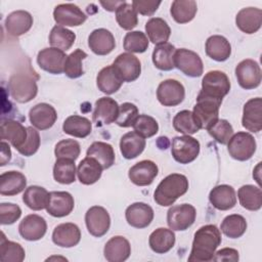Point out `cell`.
Masks as SVG:
<instances>
[{
    "instance_id": "ee69618b",
    "label": "cell",
    "mask_w": 262,
    "mask_h": 262,
    "mask_svg": "<svg viewBox=\"0 0 262 262\" xmlns=\"http://www.w3.org/2000/svg\"><path fill=\"white\" fill-rule=\"evenodd\" d=\"M76 40V34L62 26H54L49 34V44L51 47L62 51L69 50Z\"/></svg>"
},
{
    "instance_id": "8fae6325",
    "label": "cell",
    "mask_w": 262,
    "mask_h": 262,
    "mask_svg": "<svg viewBox=\"0 0 262 262\" xmlns=\"http://www.w3.org/2000/svg\"><path fill=\"white\" fill-rule=\"evenodd\" d=\"M185 96L183 85L174 79L161 82L157 89V98L164 106H176L180 104Z\"/></svg>"
},
{
    "instance_id": "7bdbcfd3",
    "label": "cell",
    "mask_w": 262,
    "mask_h": 262,
    "mask_svg": "<svg viewBox=\"0 0 262 262\" xmlns=\"http://www.w3.org/2000/svg\"><path fill=\"white\" fill-rule=\"evenodd\" d=\"M75 160L68 158L56 159L53 166L54 180L61 184H71L76 180Z\"/></svg>"
},
{
    "instance_id": "d6986e66",
    "label": "cell",
    "mask_w": 262,
    "mask_h": 262,
    "mask_svg": "<svg viewBox=\"0 0 262 262\" xmlns=\"http://www.w3.org/2000/svg\"><path fill=\"white\" fill-rule=\"evenodd\" d=\"M159 168L150 160H143L133 165L128 172V177L132 183L138 186L150 185L157 177Z\"/></svg>"
},
{
    "instance_id": "603a6c76",
    "label": "cell",
    "mask_w": 262,
    "mask_h": 262,
    "mask_svg": "<svg viewBox=\"0 0 262 262\" xmlns=\"http://www.w3.org/2000/svg\"><path fill=\"white\" fill-rule=\"evenodd\" d=\"M80 228L77 224L72 222L58 224L52 232V242L61 248L75 247L80 243Z\"/></svg>"
},
{
    "instance_id": "74e56055",
    "label": "cell",
    "mask_w": 262,
    "mask_h": 262,
    "mask_svg": "<svg viewBox=\"0 0 262 262\" xmlns=\"http://www.w3.org/2000/svg\"><path fill=\"white\" fill-rule=\"evenodd\" d=\"M62 130L66 134L71 136L77 138H85L91 133L92 124L90 120L85 117L73 115L64 120Z\"/></svg>"
},
{
    "instance_id": "1f68e13d",
    "label": "cell",
    "mask_w": 262,
    "mask_h": 262,
    "mask_svg": "<svg viewBox=\"0 0 262 262\" xmlns=\"http://www.w3.org/2000/svg\"><path fill=\"white\" fill-rule=\"evenodd\" d=\"M27 186L26 176L18 171H7L0 176V193L2 195H15L25 190Z\"/></svg>"
},
{
    "instance_id": "44dd1931",
    "label": "cell",
    "mask_w": 262,
    "mask_h": 262,
    "mask_svg": "<svg viewBox=\"0 0 262 262\" xmlns=\"http://www.w3.org/2000/svg\"><path fill=\"white\" fill-rule=\"evenodd\" d=\"M125 217L128 224L135 228L147 227L154 219L152 208L141 202L133 203L125 211Z\"/></svg>"
},
{
    "instance_id": "c3c4849f",
    "label": "cell",
    "mask_w": 262,
    "mask_h": 262,
    "mask_svg": "<svg viewBox=\"0 0 262 262\" xmlns=\"http://www.w3.org/2000/svg\"><path fill=\"white\" fill-rule=\"evenodd\" d=\"M173 127L177 132L184 135H191L200 130L193 119L192 112L187 110L180 111L175 115L173 118Z\"/></svg>"
},
{
    "instance_id": "ffe728a7",
    "label": "cell",
    "mask_w": 262,
    "mask_h": 262,
    "mask_svg": "<svg viewBox=\"0 0 262 262\" xmlns=\"http://www.w3.org/2000/svg\"><path fill=\"white\" fill-rule=\"evenodd\" d=\"M75 201L73 195L68 191H51L46 206V211L53 217H64L74 210Z\"/></svg>"
},
{
    "instance_id": "30bf717a",
    "label": "cell",
    "mask_w": 262,
    "mask_h": 262,
    "mask_svg": "<svg viewBox=\"0 0 262 262\" xmlns=\"http://www.w3.org/2000/svg\"><path fill=\"white\" fill-rule=\"evenodd\" d=\"M235 76L239 86L246 90L257 88L262 79L260 66L251 58L244 59L237 63L235 67Z\"/></svg>"
},
{
    "instance_id": "d590c367",
    "label": "cell",
    "mask_w": 262,
    "mask_h": 262,
    "mask_svg": "<svg viewBox=\"0 0 262 262\" xmlns=\"http://www.w3.org/2000/svg\"><path fill=\"white\" fill-rule=\"evenodd\" d=\"M145 32L148 40L156 44L167 43L171 35V29L167 21L161 17H151L145 24Z\"/></svg>"
},
{
    "instance_id": "4fadbf2b",
    "label": "cell",
    "mask_w": 262,
    "mask_h": 262,
    "mask_svg": "<svg viewBox=\"0 0 262 262\" xmlns=\"http://www.w3.org/2000/svg\"><path fill=\"white\" fill-rule=\"evenodd\" d=\"M67 56L64 51L58 48L47 47L38 52L37 62L43 71L57 75L63 72Z\"/></svg>"
},
{
    "instance_id": "6125c7cd",
    "label": "cell",
    "mask_w": 262,
    "mask_h": 262,
    "mask_svg": "<svg viewBox=\"0 0 262 262\" xmlns=\"http://www.w3.org/2000/svg\"><path fill=\"white\" fill-rule=\"evenodd\" d=\"M125 1H100V4L107 11H116Z\"/></svg>"
},
{
    "instance_id": "d4e9b609",
    "label": "cell",
    "mask_w": 262,
    "mask_h": 262,
    "mask_svg": "<svg viewBox=\"0 0 262 262\" xmlns=\"http://www.w3.org/2000/svg\"><path fill=\"white\" fill-rule=\"evenodd\" d=\"M88 46L97 55L110 54L116 47L115 37L106 29H96L88 37Z\"/></svg>"
},
{
    "instance_id": "db71d44e",
    "label": "cell",
    "mask_w": 262,
    "mask_h": 262,
    "mask_svg": "<svg viewBox=\"0 0 262 262\" xmlns=\"http://www.w3.org/2000/svg\"><path fill=\"white\" fill-rule=\"evenodd\" d=\"M81 148L77 140L74 139H62L58 141L54 148V155L56 159L68 158L72 160H77L80 156Z\"/></svg>"
},
{
    "instance_id": "52a82bcc",
    "label": "cell",
    "mask_w": 262,
    "mask_h": 262,
    "mask_svg": "<svg viewBox=\"0 0 262 262\" xmlns=\"http://www.w3.org/2000/svg\"><path fill=\"white\" fill-rule=\"evenodd\" d=\"M256 140L248 132H237L227 142V150L231 158L237 161L250 160L256 151Z\"/></svg>"
},
{
    "instance_id": "f1b7e54d",
    "label": "cell",
    "mask_w": 262,
    "mask_h": 262,
    "mask_svg": "<svg viewBox=\"0 0 262 262\" xmlns=\"http://www.w3.org/2000/svg\"><path fill=\"white\" fill-rule=\"evenodd\" d=\"M28 138V128L15 120H6L1 124V139L7 140L18 149Z\"/></svg>"
},
{
    "instance_id": "9c48e42d",
    "label": "cell",
    "mask_w": 262,
    "mask_h": 262,
    "mask_svg": "<svg viewBox=\"0 0 262 262\" xmlns=\"http://www.w3.org/2000/svg\"><path fill=\"white\" fill-rule=\"evenodd\" d=\"M174 67L188 77H200L204 71L203 61L198 53L186 48L176 49L174 52Z\"/></svg>"
},
{
    "instance_id": "277c9868",
    "label": "cell",
    "mask_w": 262,
    "mask_h": 262,
    "mask_svg": "<svg viewBox=\"0 0 262 262\" xmlns=\"http://www.w3.org/2000/svg\"><path fill=\"white\" fill-rule=\"evenodd\" d=\"M221 103L222 100L204 96L199 93L196 103L193 106L192 116L200 129L208 130L218 121Z\"/></svg>"
},
{
    "instance_id": "7c38bea8",
    "label": "cell",
    "mask_w": 262,
    "mask_h": 262,
    "mask_svg": "<svg viewBox=\"0 0 262 262\" xmlns=\"http://www.w3.org/2000/svg\"><path fill=\"white\" fill-rule=\"evenodd\" d=\"M85 223L87 230L91 235L100 237L108 231L111 217L103 207L93 206L89 208L85 214Z\"/></svg>"
},
{
    "instance_id": "836d02e7",
    "label": "cell",
    "mask_w": 262,
    "mask_h": 262,
    "mask_svg": "<svg viewBox=\"0 0 262 262\" xmlns=\"http://www.w3.org/2000/svg\"><path fill=\"white\" fill-rule=\"evenodd\" d=\"M145 139L135 131L128 132L121 137L120 151L122 156L127 160L137 158L144 150Z\"/></svg>"
},
{
    "instance_id": "b9f144b4",
    "label": "cell",
    "mask_w": 262,
    "mask_h": 262,
    "mask_svg": "<svg viewBox=\"0 0 262 262\" xmlns=\"http://www.w3.org/2000/svg\"><path fill=\"white\" fill-rule=\"evenodd\" d=\"M49 199V192L42 186L31 185L26 188L23 202L25 205L34 211H40L46 209Z\"/></svg>"
},
{
    "instance_id": "8d00e7d4",
    "label": "cell",
    "mask_w": 262,
    "mask_h": 262,
    "mask_svg": "<svg viewBox=\"0 0 262 262\" xmlns=\"http://www.w3.org/2000/svg\"><path fill=\"white\" fill-rule=\"evenodd\" d=\"M237 198L241 206L249 211H258L262 207V191L258 186L243 185L237 190Z\"/></svg>"
},
{
    "instance_id": "83f0119b",
    "label": "cell",
    "mask_w": 262,
    "mask_h": 262,
    "mask_svg": "<svg viewBox=\"0 0 262 262\" xmlns=\"http://www.w3.org/2000/svg\"><path fill=\"white\" fill-rule=\"evenodd\" d=\"M209 201L217 210L227 211L232 209L236 204L235 190L227 184L217 185L210 191Z\"/></svg>"
},
{
    "instance_id": "e575fe53",
    "label": "cell",
    "mask_w": 262,
    "mask_h": 262,
    "mask_svg": "<svg viewBox=\"0 0 262 262\" xmlns=\"http://www.w3.org/2000/svg\"><path fill=\"white\" fill-rule=\"evenodd\" d=\"M206 54L216 61H225L231 54L229 41L220 35H213L206 41Z\"/></svg>"
},
{
    "instance_id": "ab89813d",
    "label": "cell",
    "mask_w": 262,
    "mask_h": 262,
    "mask_svg": "<svg viewBox=\"0 0 262 262\" xmlns=\"http://www.w3.org/2000/svg\"><path fill=\"white\" fill-rule=\"evenodd\" d=\"M198 11L196 2L193 0H175L171 4L170 13L178 24H186L193 19Z\"/></svg>"
},
{
    "instance_id": "d6a6232c",
    "label": "cell",
    "mask_w": 262,
    "mask_h": 262,
    "mask_svg": "<svg viewBox=\"0 0 262 262\" xmlns=\"http://www.w3.org/2000/svg\"><path fill=\"white\" fill-rule=\"evenodd\" d=\"M175 241V233L171 228L159 227L150 233L148 245L155 253L165 254L174 247Z\"/></svg>"
},
{
    "instance_id": "5bb4252c",
    "label": "cell",
    "mask_w": 262,
    "mask_h": 262,
    "mask_svg": "<svg viewBox=\"0 0 262 262\" xmlns=\"http://www.w3.org/2000/svg\"><path fill=\"white\" fill-rule=\"evenodd\" d=\"M53 17L55 23L62 27H78L87 19V15L73 3H62L55 6Z\"/></svg>"
},
{
    "instance_id": "91938a15",
    "label": "cell",
    "mask_w": 262,
    "mask_h": 262,
    "mask_svg": "<svg viewBox=\"0 0 262 262\" xmlns=\"http://www.w3.org/2000/svg\"><path fill=\"white\" fill-rule=\"evenodd\" d=\"M238 252L232 248H223L214 254L213 261H238Z\"/></svg>"
},
{
    "instance_id": "6f0895ef",
    "label": "cell",
    "mask_w": 262,
    "mask_h": 262,
    "mask_svg": "<svg viewBox=\"0 0 262 262\" xmlns=\"http://www.w3.org/2000/svg\"><path fill=\"white\" fill-rule=\"evenodd\" d=\"M21 215V209L18 205L12 203L0 204V223L2 225L13 224L19 219Z\"/></svg>"
},
{
    "instance_id": "11a10c76",
    "label": "cell",
    "mask_w": 262,
    "mask_h": 262,
    "mask_svg": "<svg viewBox=\"0 0 262 262\" xmlns=\"http://www.w3.org/2000/svg\"><path fill=\"white\" fill-rule=\"evenodd\" d=\"M138 108L131 102H124L120 105L119 115L116 120V124L123 128L132 127L138 118Z\"/></svg>"
},
{
    "instance_id": "f546056e",
    "label": "cell",
    "mask_w": 262,
    "mask_h": 262,
    "mask_svg": "<svg viewBox=\"0 0 262 262\" xmlns=\"http://www.w3.org/2000/svg\"><path fill=\"white\" fill-rule=\"evenodd\" d=\"M102 170L103 168L97 160L86 157L78 165L77 176L82 184L91 185L100 179Z\"/></svg>"
},
{
    "instance_id": "f5cc1de1",
    "label": "cell",
    "mask_w": 262,
    "mask_h": 262,
    "mask_svg": "<svg viewBox=\"0 0 262 262\" xmlns=\"http://www.w3.org/2000/svg\"><path fill=\"white\" fill-rule=\"evenodd\" d=\"M208 132L217 142L221 144H227L233 135V128L228 121L224 119H218V121L208 129Z\"/></svg>"
},
{
    "instance_id": "680465c9",
    "label": "cell",
    "mask_w": 262,
    "mask_h": 262,
    "mask_svg": "<svg viewBox=\"0 0 262 262\" xmlns=\"http://www.w3.org/2000/svg\"><path fill=\"white\" fill-rule=\"evenodd\" d=\"M131 4L137 13L150 16L158 10L159 6L161 5V1L134 0V1H132Z\"/></svg>"
},
{
    "instance_id": "4dcf8cb0",
    "label": "cell",
    "mask_w": 262,
    "mask_h": 262,
    "mask_svg": "<svg viewBox=\"0 0 262 262\" xmlns=\"http://www.w3.org/2000/svg\"><path fill=\"white\" fill-rule=\"evenodd\" d=\"M123 82L124 81L113 64L101 69L96 77L97 88L105 94L117 92L121 88Z\"/></svg>"
},
{
    "instance_id": "7402d4cb",
    "label": "cell",
    "mask_w": 262,
    "mask_h": 262,
    "mask_svg": "<svg viewBox=\"0 0 262 262\" xmlns=\"http://www.w3.org/2000/svg\"><path fill=\"white\" fill-rule=\"evenodd\" d=\"M29 119L35 128L39 130H47L54 125L57 119V114L52 105L41 102L30 110Z\"/></svg>"
},
{
    "instance_id": "2e32d148",
    "label": "cell",
    "mask_w": 262,
    "mask_h": 262,
    "mask_svg": "<svg viewBox=\"0 0 262 262\" xmlns=\"http://www.w3.org/2000/svg\"><path fill=\"white\" fill-rule=\"evenodd\" d=\"M124 82H133L141 74L140 60L129 52L119 54L113 62Z\"/></svg>"
},
{
    "instance_id": "8992f818",
    "label": "cell",
    "mask_w": 262,
    "mask_h": 262,
    "mask_svg": "<svg viewBox=\"0 0 262 262\" xmlns=\"http://www.w3.org/2000/svg\"><path fill=\"white\" fill-rule=\"evenodd\" d=\"M200 148L199 140L189 135L176 136L172 139L171 154L174 160L180 164H188L194 161L200 154Z\"/></svg>"
},
{
    "instance_id": "f6af8a7d",
    "label": "cell",
    "mask_w": 262,
    "mask_h": 262,
    "mask_svg": "<svg viewBox=\"0 0 262 262\" xmlns=\"http://www.w3.org/2000/svg\"><path fill=\"white\" fill-rule=\"evenodd\" d=\"M220 229L227 237L238 238L247 230V221L239 214H231L222 220Z\"/></svg>"
},
{
    "instance_id": "60d3db41",
    "label": "cell",
    "mask_w": 262,
    "mask_h": 262,
    "mask_svg": "<svg viewBox=\"0 0 262 262\" xmlns=\"http://www.w3.org/2000/svg\"><path fill=\"white\" fill-rule=\"evenodd\" d=\"M175 47L171 43L159 44L155 47L152 51V62L155 67L161 71H171L174 67V52Z\"/></svg>"
},
{
    "instance_id": "681fc988",
    "label": "cell",
    "mask_w": 262,
    "mask_h": 262,
    "mask_svg": "<svg viewBox=\"0 0 262 262\" xmlns=\"http://www.w3.org/2000/svg\"><path fill=\"white\" fill-rule=\"evenodd\" d=\"M148 38L141 31H132L124 37V49L129 53H142L148 47Z\"/></svg>"
},
{
    "instance_id": "cb8c5ba5",
    "label": "cell",
    "mask_w": 262,
    "mask_h": 262,
    "mask_svg": "<svg viewBox=\"0 0 262 262\" xmlns=\"http://www.w3.org/2000/svg\"><path fill=\"white\" fill-rule=\"evenodd\" d=\"M131 254V246L129 241L122 236L116 235L110 238L103 249V255L108 262L126 261Z\"/></svg>"
},
{
    "instance_id": "f35d334b",
    "label": "cell",
    "mask_w": 262,
    "mask_h": 262,
    "mask_svg": "<svg viewBox=\"0 0 262 262\" xmlns=\"http://www.w3.org/2000/svg\"><path fill=\"white\" fill-rule=\"evenodd\" d=\"M87 157L97 160L103 169H108L115 164L116 156L113 146L110 143L103 141L93 142L86 151Z\"/></svg>"
},
{
    "instance_id": "ba28073f",
    "label": "cell",
    "mask_w": 262,
    "mask_h": 262,
    "mask_svg": "<svg viewBox=\"0 0 262 262\" xmlns=\"http://www.w3.org/2000/svg\"><path fill=\"white\" fill-rule=\"evenodd\" d=\"M196 211L190 204L172 206L167 212V223L172 230L183 231L188 229L195 221Z\"/></svg>"
},
{
    "instance_id": "7a4b0ae2",
    "label": "cell",
    "mask_w": 262,
    "mask_h": 262,
    "mask_svg": "<svg viewBox=\"0 0 262 262\" xmlns=\"http://www.w3.org/2000/svg\"><path fill=\"white\" fill-rule=\"evenodd\" d=\"M188 180L183 174L172 173L166 176L157 186L154 192L155 202L162 206H172L180 196L186 193Z\"/></svg>"
},
{
    "instance_id": "5b68a950",
    "label": "cell",
    "mask_w": 262,
    "mask_h": 262,
    "mask_svg": "<svg viewBox=\"0 0 262 262\" xmlns=\"http://www.w3.org/2000/svg\"><path fill=\"white\" fill-rule=\"evenodd\" d=\"M230 90V81L227 75L221 71H210L202 80L200 94L222 100Z\"/></svg>"
},
{
    "instance_id": "9a60e30c",
    "label": "cell",
    "mask_w": 262,
    "mask_h": 262,
    "mask_svg": "<svg viewBox=\"0 0 262 262\" xmlns=\"http://www.w3.org/2000/svg\"><path fill=\"white\" fill-rule=\"evenodd\" d=\"M119 108L120 105L115 99L107 96L100 97L95 102L92 120L96 126L112 124L118 118Z\"/></svg>"
},
{
    "instance_id": "ac0fdd59",
    "label": "cell",
    "mask_w": 262,
    "mask_h": 262,
    "mask_svg": "<svg viewBox=\"0 0 262 262\" xmlns=\"http://www.w3.org/2000/svg\"><path fill=\"white\" fill-rule=\"evenodd\" d=\"M242 125L250 132L258 133L262 129V99L255 97L249 99L243 110Z\"/></svg>"
},
{
    "instance_id": "484cf974",
    "label": "cell",
    "mask_w": 262,
    "mask_h": 262,
    "mask_svg": "<svg viewBox=\"0 0 262 262\" xmlns=\"http://www.w3.org/2000/svg\"><path fill=\"white\" fill-rule=\"evenodd\" d=\"M236 27L246 34H254L261 28L262 10L257 7L242 8L235 16Z\"/></svg>"
},
{
    "instance_id": "94428289",
    "label": "cell",
    "mask_w": 262,
    "mask_h": 262,
    "mask_svg": "<svg viewBox=\"0 0 262 262\" xmlns=\"http://www.w3.org/2000/svg\"><path fill=\"white\" fill-rule=\"evenodd\" d=\"M11 159V150L10 146L4 140L1 141V159H0V166H5Z\"/></svg>"
},
{
    "instance_id": "bcb514c9",
    "label": "cell",
    "mask_w": 262,
    "mask_h": 262,
    "mask_svg": "<svg viewBox=\"0 0 262 262\" xmlns=\"http://www.w3.org/2000/svg\"><path fill=\"white\" fill-rule=\"evenodd\" d=\"M26 253L20 244L8 241L2 232L0 242V260L2 262H21Z\"/></svg>"
},
{
    "instance_id": "6da1fadb",
    "label": "cell",
    "mask_w": 262,
    "mask_h": 262,
    "mask_svg": "<svg viewBox=\"0 0 262 262\" xmlns=\"http://www.w3.org/2000/svg\"><path fill=\"white\" fill-rule=\"evenodd\" d=\"M220 244L221 232L216 225L207 224L200 227L194 232L188 261L209 262L213 260L216 249Z\"/></svg>"
},
{
    "instance_id": "3957f363",
    "label": "cell",
    "mask_w": 262,
    "mask_h": 262,
    "mask_svg": "<svg viewBox=\"0 0 262 262\" xmlns=\"http://www.w3.org/2000/svg\"><path fill=\"white\" fill-rule=\"evenodd\" d=\"M8 91L13 100L19 103H27L36 97L38 86L31 74L18 72L10 76Z\"/></svg>"
},
{
    "instance_id": "f907efd6",
    "label": "cell",
    "mask_w": 262,
    "mask_h": 262,
    "mask_svg": "<svg viewBox=\"0 0 262 262\" xmlns=\"http://www.w3.org/2000/svg\"><path fill=\"white\" fill-rule=\"evenodd\" d=\"M116 20L123 30L131 31L134 29L137 26L138 17L132 4L124 2L119 6L116 10Z\"/></svg>"
},
{
    "instance_id": "4316f807",
    "label": "cell",
    "mask_w": 262,
    "mask_h": 262,
    "mask_svg": "<svg viewBox=\"0 0 262 262\" xmlns=\"http://www.w3.org/2000/svg\"><path fill=\"white\" fill-rule=\"evenodd\" d=\"M4 26L9 35L18 37L26 34L32 28L33 16L26 10H15L7 15Z\"/></svg>"
},
{
    "instance_id": "7dc6e473",
    "label": "cell",
    "mask_w": 262,
    "mask_h": 262,
    "mask_svg": "<svg viewBox=\"0 0 262 262\" xmlns=\"http://www.w3.org/2000/svg\"><path fill=\"white\" fill-rule=\"evenodd\" d=\"M87 57V53L82 49H76L67 56L64 62V74L71 79H77L84 74L82 61Z\"/></svg>"
},
{
    "instance_id": "9f6ffc18",
    "label": "cell",
    "mask_w": 262,
    "mask_h": 262,
    "mask_svg": "<svg viewBox=\"0 0 262 262\" xmlns=\"http://www.w3.org/2000/svg\"><path fill=\"white\" fill-rule=\"evenodd\" d=\"M27 128H28V138L26 142L16 150L25 157H31L34 154H36L37 150L39 149L40 134L33 127H27Z\"/></svg>"
},
{
    "instance_id": "e0dca14e",
    "label": "cell",
    "mask_w": 262,
    "mask_h": 262,
    "mask_svg": "<svg viewBox=\"0 0 262 262\" xmlns=\"http://www.w3.org/2000/svg\"><path fill=\"white\" fill-rule=\"evenodd\" d=\"M47 230V223L45 219L37 214L27 215L18 225V232L20 236L30 242L41 239Z\"/></svg>"
},
{
    "instance_id": "816d5d0a",
    "label": "cell",
    "mask_w": 262,
    "mask_h": 262,
    "mask_svg": "<svg viewBox=\"0 0 262 262\" xmlns=\"http://www.w3.org/2000/svg\"><path fill=\"white\" fill-rule=\"evenodd\" d=\"M132 127L136 133L144 138L151 137L159 131V124L156 119L147 115H139Z\"/></svg>"
}]
</instances>
